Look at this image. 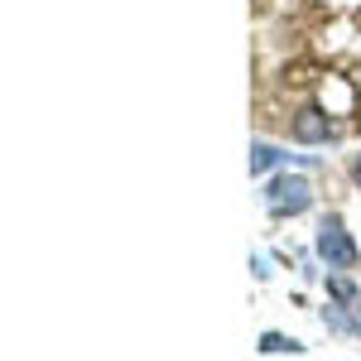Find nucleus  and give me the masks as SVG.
<instances>
[{
  "label": "nucleus",
  "mask_w": 361,
  "mask_h": 361,
  "mask_svg": "<svg viewBox=\"0 0 361 361\" xmlns=\"http://www.w3.org/2000/svg\"><path fill=\"white\" fill-rule=\"evenodd\" d=\"M318 255L328 260V270H352L357 265V241L347 236L342 217H323L318 222Z\"/></svg>",
  "instance_id": "f03ea898"
},
{
  "label": "nucleus",
  "mask_w": 361,
  "mask_h": 361,
  "mask_svg": "<svg viewBox=\"0 0 361 361\" xmlns=\"http://www.w3.org/2000/svg\"><path fill=\"white\" fill-rule=\"evenodd\" d=\"M294 140L299 145H323V140H333V121L318 106H304V111L294 116Z\"/></svg>",
  "instance_id": "7ed1b4c3"
},
{
  "label": "nucleus",
  "mask_w": 361,
  "mask_h": 361,
  "mask_svg": "<svg viewBox=\"0 0 361 361\" xmlns=\"http://www.w3.org/2000/svg\"><path fill=\"white\" fill-rule=\"evenodd\" d=\"M265 207H270L275 217H299V212L313 207V183L299 178V173H284V178H275V183L265 188Z\"/></svg>",
  "instance_id": "f257e3e1"
},
{
  "label": "nucleus",
  "mask_w": 361,
  "mask_h": 361,
  "mask_svg": "<svg viewBox=\"0 0 361 361\" xmlns=\"http://www.w3.org/2000/svg\"><path fill=\"white\" fill-rule=\"evenodd\" d=\"M260 352H265V357H284V352L299 357L304 342H299V337H284V333H265V337H260Z\"/></svg>",
  "instance_id": "20e7f679"
},
{
  "label": "nucleus",
  "mask_w": 361,
  "mask_h": 361,
  "mask_svg": "<svg viewBox=\"0 0 361 361\" xmlns=\"http://www.w3.org/2000/svg\"><path fill=\"white\" fill-rule=\"evenodd\" d=\"M279 159H289V154H279L275 145H250V173H265V169H275Z\"/></svg>",
  "instance_id": "39448f33"
},
{
  "label": "nucleus",
  "mask_w": 361,
  "mask_h": 361,
  "mask_svg": "<svg viewBox=\"0 0 361 361\" xmlns=\"http://www.w3.org/2000/svg\"><path fill=\"white\" fill-rule=\"evenodd\" d=\"M352 173H357V183H361V154H357V164H352Z\"/></svg>",
  "instance_id": "0eeeda50"
},
{
  "label": "nucleus",
  "mask_w": 361,
  "mask_h": 361,
  "mask_svg": "<svg viewBox=\"0 0 361 361\" xmlns=\"http://www.w3.org/2000/svg\"><path fill=\"white\" fill-rule=\"evenodd\" d=\"M323 5H333V10H357L361 0H323Z\"/></svg>",
  "instance_id": "423d86ee"
}]
</instances>
